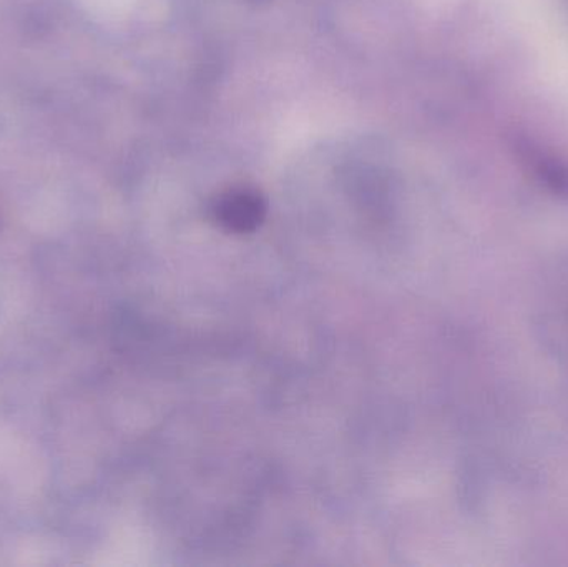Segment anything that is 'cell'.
I'll list each match as a JSON object with an SVG mask.
<instances>
[{
	"label": "cell",
	"instance_id": "cell-1",
	"mask_svg": "<svg viewBox=\"0 0 568 567\" xmlns=\"http://www.w3.org/2000/svg\"><path fill=\"white\" fill-rule=\"evenodd\" d=\"M212 212L223 229L246 233L258 229L265 219L266 203L255 190L232 189L215 200Z\"/></svg>",
	"mask_w": 568,
	"mask_h": 567
}]
</instances>
